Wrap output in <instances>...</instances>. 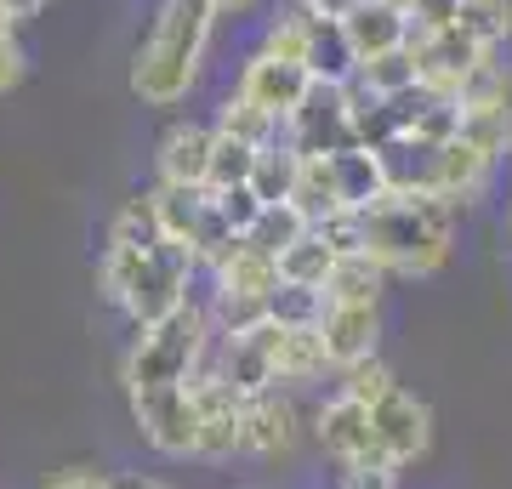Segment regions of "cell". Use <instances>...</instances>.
<instances>
[{
	"instance_id": "24",
	"label": "cell",
	"mask_w": 512,
	"mask_h": 489,
	"mask_svg": "<svg viewBox=\"0 0 512 489\" xmlns=\"http://www.w3.org/2000/svg\"><path fill=\"white\" fill-rule=\"evenodd\" d=\"M291 205L313 222V228H325L330 217H342V211H348V200H342V182H336V165H330V154H325V160H302V165H296Z\"/></svg>"
},
{
	"instance_id": "6",
	"label": "cell",
	"mask_w": 512,
	"mask_h": 489,
	"mask_svg": "<svg viewBox=\"0 0 512 489\" xmlns=\"http://www.w3.org/2000/svg\"><path fill=\"white\" fill-rule=\"evenodd\" d=\"M131 399V421L154 455L165 461H183L200 455V399H194V381L188 387H148V393H126Z\"/></svg>"
},
{
	"instance_id": "35",
	"label": "cell",
	"mask_w": 512,
	"mask_h": 489,
	"mask_svg": "<svg viewBox=\"0 0 512 489\" xmlns=\"http://www.w3.org/2000/svg\"><path fill=\"white\" fill-rule=\"evenodd\" d=\"M256 160H262V148H251V143H239V137H228V131H217V154H211V194H222V188H251Z\"/></svg>"
},
{
	"instance_id": "9",
	"label": "cell",
	"mask_w": 512,
	"mask_h": 489,
	"mask_svg": "<svg viewBox=\"0 0 512 489\" xmlns=\"http://www.w3.org/2000/svg\"><path fill=\"white\" fill-rule=\"evenodd\" d=\"M234 91H245L256 109H268L285 126L302 103H308V91H313V74L302 69V63H285V57H274V52H262L256 46L245 63H239V80H234Z\"/></svg>"
},
{
	"instance_id": "46",
	"label": "cell",
	"mask_w": 512,
	"mask_h": 489,
	"mask_svg": "<svg viewBox=\"0 0 512 489\" xmlns=\"http://www.w3.org/2000/svg\"><path fill=\"white\" fill-rule=\"evenodd\" d=\"M6 35H18V18H12V12L0 6V40H6Z\"/></svg>"
},
{
	"instance_id": "23",
	"label": "cell",
	"mask_w": 512,
	"mask_h": 489,
	"mask_svg": "<svg viewBox=\"0 0 512 489\" xmlns=\"http://www.w3.org/2000/svg\"><path fill=\"white\" fill-rule=\"evenodd\" d=\"M308 74H313V86H353V80H359V52H353L342 18H319L313 23Z\"/></svg>"
},
{
	"instance_id": "4",
	"label": "cell",
	"mask_w": 512,
	"mask_h": 489,
	"mask_svg": "<svg viewBox=\"0 0 512 489\" xmlns=\"http://www.w3.org/2000/svg\"><path fill=\"white\" fill-rule=\"evenodd\" d=\"M217 353V325L205 302H183V308L160 319V325L137 330L120 353V381L126 393H148V387H188L205 370V359Z\"/></svg>"
},
{
	"instance_id": "7",
	"label": "cell",
	"mask_w": 512,
	"mask_h": 489,
	"mask_svg": "<svg viewBox=\"0 0 512 489\" xmlns=\"http://www.w3.org/2000/svg\"><path fill=\"white\" fill-rule=\"evenodd\" d=\"M410 52H416V69H421V91H433V97H456L461 80L473 74L478 57H490L495 46H484L478 35H467L456 18L450 23H416V35H410Z\"/></svg>"
},
{
	"instance_id": "36",
	"label": "cell",
	"mask_w": 512,
	"mask_h": 489,
	"mask_svg": "<svg viewBox=\"0 0 512 489\" xmlns=\"http://www.w3.org/2000/svg\"><path fill=\"white\" fill-rule=\"evenodd\" d=\"M325 308H330V296L313 290V285H279L274 296H268V319H274V325H319Z\"/></svg>"
},
{
	"instance_id": "42",
	"label": "cell",
	"mask_w": 512,
	"mask_h": 489,
	"mask_svg": "<svg viewBox=\"0 0 512 489\" xmlns=\"http://www.w3.org/2000/svg\"><path fill=\"white\" fill-rule=\"evenodd\" d=\"M342 489H399V472H393V467H359V472H342Z\"/></svg>"
},
{
	"instance_id": "28",
	"label": "cell",
	"mask_w": 512,
	"mask_h": 489,
	"mask_svg": "<svg viewBox=\"0 0 512 489\" xmlns=\"http://www.w3.org/2000/svg\"><path fill=\"white\" fill-rule=\"evenodd\" d=\"M336 245H330L319 228H308V234L296 239L291 251L279 256V279L285 285H313V290H325V279H330V268H336Z\"/></svg>"
},
{
	"instance_id": "32",
	"label": "cell",
	"mask_w": 512,
	"mask_h": 489,
	"mask_svg": "<svg viewBox=\"0 0 512 489\" xmlns=\"http://www.w3.org/2000/svg\"><path fill=\"white\" fill-rule=\"evenodd\" d=\"M461 143H473L478 154H490L495 165L512 154V109H467L461 114Z\"/></svg>"
},
{
	"instance_id": "40",
	"label": "cell",
	"mask_w": 512,
	"mask_h": 489,
	"mask_svg": "<svg viewBox=\"0 0 512 489\" xmlns=\"http://www.w3.org/2000/svg\"><path fill=\"white\" fill-rule=\"evenodd\" d=\"M23 80H29V52H23L18 35H6L0 40V97H12Z\"/></svg>"
},
{
	"instance_id": "26",
	"label": "cell",
	"mask_w": 512,
	"mask_h": 489,
	"mask_svg": "<svg viewBox=\"0 0 512 489\" xmlns=\"http://www.w3.org/2000/svg\"><path fill=\"white\" fill-rule=\"evenodd\" d=\"M313 23H319V18H313L308 6L285 0V6H279L274 18L262 23V40H256V46H262V52H274V57H285V63H302V69H308Z\"/></svg>"
},
{
	"instance_id": "18",
	"label": "cell",
	"mask_w": 512,
	"mask_h": 489,
	"mask_svg": "<svg viewBox=\"0 0 512 489\" xmlns=\"http://www.w3.org/2000/svg\"><path fill=\"white\" fill-rule=\"evenodd\" d=\"M205 279H211V290H234V296H274L285 279H279V256H268V251H256L251 239H234L228 251L205 268Z\"/></svg>"
},
{
	"instance_id": "39",
	"label": "cell",
	"mask_w": 512,
	"mask_h": 489,
	"mask_svg": "<svg viewBox=\"0 0 512 489\" xmlns=\"http://www.w3.org/2000/svg\"><path fill=\"white\" fill-rule=\"evenodd\" d=\"M211 205H217V217H222V228L234 239H245L256 228V217L268 211V200L256 194V188H222V194H211Z\"/></svg>"
},
{
	"instance_id": "45",
	"label": "cell",
	"mask_w": 512,
	"mask_h": 489,
	"mask_svg": "<svg viewBox=\"0 0 512 489\" xmlns=\"http://www.w3.org/2000/svg\"><path fill=\"white\" fill-rule=\"evenodd\" d=\"M222 18H245V12H256V0H211Z\"/></svg>"
},
{
	"instance_id": "15",
	"label": "cell",
	"mask_w": 512,
	"mask_h": 489,
	"mask_svg": "<svg viewBox=\"0 0 512 489\" xmlns=\"http://www.w3.org/2000/svg\"><path fill=\"white\" fill-rule=\"evenodd\" d=\"M319 342H325V359L336 376L376 359V347H382V308H342V302H330L325 319H319Z\"/></svg>"
},
{
	"instance_id": "27",
	"label": "cell",
	"mask_w": 512,
	"mask_h": 489,
	"mask_svg": "<svg viewBox=\"0 0 512 489\" xmlns=\"http://www.w3.org/2000/svg\"><path fill=\"white\" fill-rule=\"evenodd\" d=\"M217 131H228V137H239V143H251V148L285 143V126H279L268 109H256L245 91H228V97L217 103Z\"/></svg>"
},
{
	"instance_id": "38",
	"label": "cell",
	"mask_w": 512,
	"mask_h": 489,
	"mask_svg": "<svg viewBox=\"0 0 512 489\" xmlns=\"http://www.w3.org/2000/svg\"><path fill=\"white\" fill-rule=\"evenodd\" d=\"M393 387H399V381H393V370H387L382 359H365V364H353V370H342V376H336V393H348V399L365 404V410H376Z\"/></svg>"
},
{
	"instance_id": "37",
	"label": "cell",
	"mask_w": 512,
	"mask_h": 489,
	"mask_svg": "<svg viewBox=\"0 0 512 489\" xmlns=\"http://www.w3.org/2000/svg\"><path fill=\"white\" fill-rule=\"evenodd\" d=\"M296 165H302V154H291L285 143L262 148V160H256V177H251V188H256V194H262L268 205L291 200V188H296Z\"/></svg>"
},
{
	"instance_id": "10",
	"label": "cell",
	"mask_w": 512,
	"mask_h": 489,
	"mask_svg": "<svg viewBox=\"0 0 512 489\" xmlns=\"http://www.w3.org/2000/svg\"><path fill=\"white\" fill-rule=\"evenodd\" d=\"M211 154H217V120H171L154 143V182L211 188Z\"/></svg>"
},
{
	"instance_id": "20",
	"label": "cell",
	"mask_w": 512,
	"mask_h": 489,
	"mask_svg": "<svg viewBox=\"0 0 512 489\" xmlns=\"http://www.w3.org/2000/svg\"><path fill=\"white\" fill-rule=\"evenodd\" d=\"M268 336H274L279 387H302V381H319L330 370L325 342H319V325H274V319H268Z\"/></svg>"
},
{
	"instance_id": "44",
	"label": "cell",
	"mask_w": 512,
	"mask_h": 489,
	"mask_svg": "<svg viewBox=\"0 0 512 489\" xmlns=\"http://www.w3.org/2000/svg\"><path fill=\"white\" fill-rule=\"evenodd\" d=\"M0 6H6V12H12L18 23H29V18L40 12V6H46V0H0Z\"/></svg>"
},
{
	"instance_id": "30",
	"label": "cell",
	"mask_w": 512,
	"mask_h": 489,
	"mask_svg": "<svg viewBox=\"0 0 512 489\" xmlns=\"http://www.w3.org/2000/svg\"><path fill=\"white\" fill-rule=\"evenodd\" d=\"M353 86L365 91V97H404V91H421L416 52L399 46V52H387V57H370V63H359V80H353Z\"/></svg>"
},
{
	"instance_id": "22",
	"label": "cell",
	"mask_w": 512,
	"mask_h": 489,
	"mask_svg": "<svg viewBox=\"0 0 512 489\" xmlns=\"http://www.w3.org/2000/svg\"><path fill=\"white\" fill-rule=\"evenodd\" d=\"M148 200H154V211H160L165 239H171V245H183V251H194V239H200V228H205V211H211V188L154 182V188H148Z\"/></svg>"
},
{
	"instance_id": "12",
	"label": "cell",
	"mask_w": 512,
	"mask_h": 489,
	"mask_svg": "<svg viewBox=\"0 0 512 489\" xmlns=\"http://www.w3.org/2000/svg\"><path fill=\"white\" fill-rule=\"evenodd\" d=\"M370 421H376V444H382V455L399 472L416 467L421 455L433 450V410H427V399L404 393V387H393V393L370 410Z\"/></svg>"
},
{
	"instance_id": "2",
	"label": "cell",
	"mask_w": 512,
	"mask_h": 489,
	"mask_svg": "<svg viewBox=\"0 0 512 489\" xmlns=\"http://www.w3.org/2000/svg\"><path fill=\"white\" fill-rule=\"evenodd\" d=\"M194 273L200 268V256L183 251V245H171L165 239L160 251H120V245H103V262H97V296L120 308L137 330L160 325L171 313L194 302L188 290H194Z\"/></svg>"
},
{
	"instance_id": "48",
	"label": "cell",
	"mask_w": 512,
	"mask_h": 489,
	"mask_svg": "<svg viewBox=\"0 0 512 489\" xmlns=\"http://www.w3.org/2000/svg\"><path fill=\"white\" fill-rule=\"evenodd\" d=\"M239 489H256V484H239Z\"/></svg>"
},
{
	"instance_id": "8",
	"label": "cell",
	"mask_w": 512,
	"mask_h": 489,
	"mask_svg": "<svg viewBox=\"0 0 512 489\" xmlns=\"http://www.w3.org/2000/svg\"><path fill=\"white\" fill-rule=\"evenodd\" d=\"M313 438H319V450H325L342 472L393 467V461L382 455V444H376V421H370V410L365 404H353L348 393H330V399L313 410Z\"/></svg>"
},
{
	"instance_id": "47",
	"label": "cell",
	"mask_w": 512,
	"mask_h": 489,
	"mask_svg": "<svg viewBox=\"0 0 512 489\" xmlns=\"http://www.w3.org/2000/svg\"><path fill=\"white\" fill-rule=\"evenodd\" d=\"M507 234H512V200H507Z\"/></svg>"
},
{
	"instance_id": "43",
	"label": "cell",
	"mask_w": 512,
	"mask_h": 489,
	"mask_svg": "<svg viewBox=\"0 0 512 489\" xmlns=\"http://www.w3.org/2000/svg\"><path fill=\"white\" fill-rule=\"evenodd\" d=\"M114 489H171V484L148 478V472H120V478H114Z\"/></svg>"
},
{
	"instance_id": "13",
	"label": "cell",
	"mask_w": 512,
	"mask_h": 489,
	"mask_svg": "<svg viewBox=\"0 0 512 489\" xmlns=\"http://www.w3.org/2000/svg\"><path fill=\"white\" fill-rule=\"evenodd\" d=\"M205 370L228 381L239 399L274 393L279 376H274V336H268V325L251 330V336H217V353L205 359Z\"/></svg>"
},
{
	"instance_id": "19",
	"label": "cell",
	"mask_w": 512,
	"mask_h": 489,
	"mask_svg": "<svg viewBox=\"0 0 512 489\" xmlns=\"http://www.w3.org/2000/svg\"><path fill=\"white\" fill-rule=\"evenodd\" d=\"M495 182V160L490 154H478L473 143H461V137H450V143L439 148V200H450L461 211V205H478L484 194H490Z\"/></svg>"
},
{
	"instance_id": "21",
	"label": "cell",
	"mask_w": 512,
	"mask_h": 489,
	"mask_svg": "<svg viewBox=\"0 0 512 489\" xmlns=\"http://www.w3.org/2000/svg\"><path fill=\"white\" fill-rule=\"evenodd\" d=\"M387 279H393V273H387L370 251H342L336 268H330V279H325V296L342 302V308H382Z\"/></svg>"
},
{
	"instance_id": "5",
	"label": "cell",
	"mask_w": 512,
	"mask_h": 489,
	"mask_svg": "<svg viewBox=\"0 0 512 489\" xmlns=\"http://www.w3.org/2000/svg\"><path fill=\"white\" fill-rule=\"evenodd\" d=\"M285 148L302 160H325L359 143V91L353 86H313L308 103L285 120Z\"/></svg>"
},
{
	"instance_id": "29",
	"label": "cell",
	"mask_w": 512,
	"mask_h": 489,
	"mask_svg": "<svg viewBox=\"0 0 512 489\" xmlns=\"http://www.w3.org/2000/svg\"><path fill=\"white\" fill-rule=\"evenodd\" d=\"M109 245H120V251H160L165 245L160 211H154L148 194H131V200L109 217Z\"/></svg>"
},
{
	"instance_id": "17",
	"label": "cell",
	"mask_w": 512,
	"mask_h": 489,
	"mask_svg": "<svg viewBox=\"0 0 512 489\" xmlns=\"http://www.w3.org/2000/svg\"><path fill=\"white\" fill-rule=\"evenodd\" d=\"M342 29H348L359 63H370V57H387V52H399V46H410L416 18L404 6H393V0H353V12L342 18Z\"/></svg>"
},
{
	"instance_id": "34",
	"label": "cell",
	"mask_w": 512,
	"mask_h": 489,
	"mask_svg": "<svg viewBox=\"0 0 512 489\" xmlns=\"http://www.w3.org/2000/svg\"><path fill=\"white\" fill-rule=\"evenodd\" d=\"M211 325L217 336H251V330L268 325V302L262 296H234V290H211Z\"/></svg>"
},
{
	"instance_id": "16",
	"label": "cell",
	"mask_w": 512,
	"mask_h": 489,
	"mask_svg": "<svg viewBox=\"0 0 512 489\" xmlns=\"http://www.w3.org/2000/svg\"><path fill=\"white\" fill-rule=\"evenodd\" d=\"M302 438V410H296L291 393H262V399H245V455L256 461H285Z\"/></svg>"
},
{
	"instance_id": "11",
	"label": "cell",
	"mask_w": 512,
	"mask_h": 489,
	"mask_svg": "<svg viewBox=\"0 0 512 489\" xmlns=\"http://www.w3.org/2000/svg\"><path fill=\"white\" fill-rule=\"evenodd\" d=\"M194 399H200V455L194 461H234V455H245V399L211 370L194 376Z\"/></svg>"
},
{
	"instance_id": "33",
	"label": "cell",
	"mask_w": 512,
	"mask_h": 489,
	"mask_svg": "<svg viewBox=\"0 0 512 489\" xmlns=\"http://www.w3.org/2000/svg\"><path fill=\"white\" fill-rule=\"evenodd\" d=\"M313 222L302 217V211H296L291 200H279V205H268V211H262V217H256V228L245 239H251L256 251H268V256H285L296 245V239L308 234Z\"/></svg>"
},
{
	"instance_id": "41",
	"label": "cell",
	"mask_w": 512,
	"mask_h": 489,
	"mask_svg": "<svg viewBox=\"0 0 512 489\" xmlns=\"http://www.w3.org/2000/svg\"><path fill=\"white\" fill-rule=\"evenodd\" d=\"M40 489H114V478H103V472H92V467H63Z\"/></svg>"
},
{
	"instance_id": "31",
	"label": "cell",
	"mask_w": 512,
	"mask_h": 489,
	"mask_svg": "<svg viewBox=\"0 0 512 489\" xmlns=\"http://www.w3.org/2000/svg\"><path fill=\"white\" fill-rule=\"evenodd\" d=\"M456 103H461V114H467V109H512V69H507L495 52L478 57L473 74L461 80Z\"/></svg>"
},
{
	"instance_id": "1",
	"label": "cell",
	"mask_w": 512,
	"mask_h": 489,
	"mask_svg": "<svg viewBox=\"0 0 512 489\" xmlns=\"http://www.w3.org/2000/svg\"><path fill=\"white\" fill-rule=\"evenodd\" d=\"M217 6L211 0H160L143 46L131 52V97L148 109H177L200 86L205 52L217 35Z\"/></svg>"
},
{
	"instance_id": "3",
	"label": "cell",
	"mask_w": 512,
	"mask_h": 489,
	"mask_svg": "<svg viewBox=\"0 0 512 489\" xmlns=\"http://www.w3.org/2000/svg\"><path fill=\"white\" fill-rule=\"evenodd\" d=\"M359 217H365V251L376 256L393 279H433V273L450 262V245H456V205L439 200V194H416V200L387 194L382 205H370Z\"/></svg>"
},
{
	"instance_id": "25",
	"label": "cell",
	"mask_w": 512,
	"mask_h": 489,
	"mask_svg": "<svg viewBox=\"0 0 512 489\" xmlns=\"http://www.w3.org/2000/svg\"><path fill=\"white\" fill-rule=\"evenodd\" d=\"M336 165V182H342V200L348 211H370V205L387 200V182H382V165H376V148H342L330 154Z\"/></svg>"
},
{
	"instance_id": "14",
	"label": "cell",
	"mask_w": 512,
	"mask_h": 489,
	"mask_svg": "<svg viewBox=\"0 0 512 489\" xmlns=\"http://www.w3.org/2000/svg\"><path fill=\"white\" fill-rule=\"evenodd\" d=\"M439 148L444 143H427L416 131H399L376 148V165H382V182L387 194L399 200H416V194H439Z\"/></svg>"
}]
</instances>
